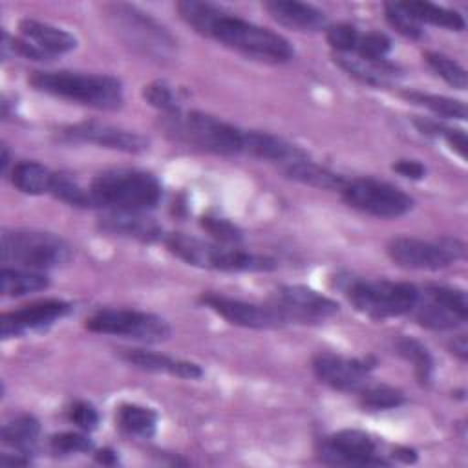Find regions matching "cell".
Instances as JSON below:
<instances>
[{"label":"cell","mask_w":468,"mask_h":468,"mask_svg":"<svg viewBox=\"0 0 468 468\" xmlns=\"http://www.w3.org/2000/svg\"><path fill=\"white\" fill-rule=\"evenodd\" d=\"M176 9L196 33L219 42L252 60L283 64L294 58L292 44L280 33L239 18L210 2L183 0Z\"/></svg>","instance_id":"1"},{"label":"cell","mask_w":468,"mask_h":468,"mask_svg":"<svg viewBox=\"0 0 468 468\" xmlns=\"http://www.w3.org/2000/svg\"><path fill=\"white\" fill-rule=\"evenodd\" d=\"M168 139L216 155H247L249 130L205 112H177L161 117Z\"/></svg>","instance_id":"2"},{"label":"cell","mask_w":468,"mask_h":468,"mask_svg":"<svg viewBox=\"0 0 468 468\" xmlns=\"http://www.w3.org/2000/svg\"><path fill=\"white\" fill-rule=\"evenodd\" d=\"M27 80L37 91L95 110H117L124 101L122 84L112 75L42 69L33 71Z\"/></svg>","instance_id":"3"},{"label":"cell","mask_w":468,"mask_h":468,"mask_svg":"<svg viewBox=\"0 0 468 468\" xmlns=\"http://www.w3.org/2000/svg\"><path fill=\"white\" fill-rule=\"evenodd\" d=\"M93 207L124 212H148L163 196L159 179L137 168H113L101 172L90 185Z\"/></svg>","instance_id":"4"},{"label":"cell","mask_w":468,"mask_h":468,"mask_svg":"<svg viewBox=\"0 0 468 468\" xmlns=\"http://www.w3.org/2000/svg\"><path fill=\"white\" fill-rule=\"evenodd\" d=\"M163 241L176 258L199 269L225 272H267L276 269V261L271 256L249 252L236 245L205 241L183 232L165 234Z\"/></svg>","instance_id":"5"},{"label":"cell","mask_w":468,"mask_h":468,"mask_svg":"<svg viewBox=\"0 0 468 468\" xmlns=\"http://www.w3.org/2000/svg\"><path fill=\"white\" fill-rule=\"evenodd\" d=\"M336 285L358 313L373 320L408 314L415 309L420 296V291L408 282L346 276L338 278Z\"/></svg>","instance_id":"6"},{"label":"cell","mask_w":468,"mask_h":468,"mask_svg":"<svg viewBox=\"0 0 468 468\" xmlns=\"http://www.w3.org/2000/svg\"><path fill=\"white\" fill-rule=\"evenodd\" d=\"M2 261L20 265V269L46 271L66 265L73 252L69 243L46 230L13 229L2 232Z\"/></svg>","instance_id":"7"},{"label":"cell","mask_w":468,"mask_h":468,"mask_svg":"<svg viewBox=\"0 0 468 468\" xmlns=\"http://www.w3.org/2000/svg\"><path fill=\"white\" fill-rule=\"evenodd\" d=\"M84 325L91 333L132 338L143 344H159L172 335L165 318L137 309H101L90 314Z\"/></svg>","instance_id":"8"},{"label":"cell","mask_w":468,"mask_h":468,"mask_svg":"<svg viewBox=\"0 0 468 468\" xmlns=\"http://www.w3.org/2000/svg\"><path fill=\"white\" fill-rule=\"evenodd\" d=\"M108 15L122 38L143 55L157 60L174 55L176 40L172 35L137 7L128 4H113L110 5Z\"/></svg>","instance_id":"9"},{"label":"cell","mask_w":468,"mask_h":468,"mask_svg":"<svg viewBox=\"0 0 468 468\" xmlns=\"http://www.w3.org/2000/svg\"><path fill=\"white\" fill-rule=\"evenodd\" d=\"M340 194L349 207L375 218H400L413 208V199L404 190L373 177L347 179Z\"/></svg>","instance_id":"10"},{"label":"cell","mask_w":468,"mask_h":468,"mask_svg":"<svg viewBox=\"0 0 468 468\" xmlns=\"http://www.w3.org/2000/svg\"><path fill=\"white\" fill-rule=\"evenodd\" d=\"M386 252L389 260L402 269L441 271L464 258V245L452 238L426 241L420 238L400 236L389 239Z\"/></svg>","instance_id":"11"},{"label":"cell","mask_w":468,"mask_h":468,"mask_svg":"<svg viewBox=\"0 0 468 468\" xmlns=\"http://www.w3.org/2000/svg\"><path fill=\"white\" fill-rule=\"evenodd\" d=\"M316 455L331 466H386L391 461L380 452L378 441L360 430H340L316 444Z\"/></svg>","instance_id":"12"},{"label":"cell","mask_w":468,"mask_h":468,"mask_svg":"<svg viewBox=\"0 0 468 468\" xmlns=\"http://www.w3.org/2000/svg\"><path fill=\"white\" fill-rule=\"evenodd\" d=\"M269 303L285 324H320L338 311L336 302L305 285H282Z\"/></svg>","instance_id":"13"},{"label":"cell","mask_w":468,"mask_h":468,"mask_svg":"<svg viewBox=\"0 0 468 468\" xmlns=\"http://www.w3.org/2000/svg\"><path fill=\"white\" fill-rule=\"evenodd\" d=\"M377 367V358L344 356L335 353H318L313 358V371L316 378L336 391H360Z\"/></svg>","instance_id":"14"},{"label":"cell","mask_w":468,"mask_h":468,"mask_svg":"<svg viewBox=\"0 0 468 468\" xmlns=\"http://www.w3.org/2000/svg\"><path fill=\"white\" fill-rule=\"evenodd\" d=\"M58 137L68 143H88L101 148L117 150L124 154H141L148 150V139L133 130L117 128L106 122L84 121L60 128Z\"/></svg>","instance_id":"15"},{"label":"cell","mask_w":468,"mask_h":468,"mask_svg":"<svg viewBox=\"0 0 468 468\" xmlns=\"http://www.w3.org/2000/svg\"><path fill=\"white\" fill-rule=\"evenodd\" d=\"M199 302L232 325L249 329H276L285 325L283 318L274 311L271 303L245 302L219 292H203Z\"/></svg>","instance_id":"16"},{"label":"cell","mask_w":468,"mask_h":468,"mask_svg":"<svg viewBox=\"0 0 468 468\" xmlns=\"http://www.w3.org/2000/svg\"><path fill=\"white\" fill-rule=\"evenodd\" d=\"M71 311V305L58 298L33 302L29 305H22L15 311L4 313L0 316V333L2 338L22 336L27 331H42L60 318H64Z\"/></svg>","instance_id":"17"},{"label":"cell","mask_w":468,"mask_h":468,"mask_svg":"<svg viewBox=\"0 0 468 468\" xmlns=\"http://www.w3.org/2000/svg\"><path fill=\"white\" fill-rule=\"evenodd\" d=\"M99 227L106 234L130 238L141 243H154L165 239L161 225L146 216V212H124V210H106L101 216Z\"/></svg>","instance_id":"18"},{"label":"cell","mask_w":468,"mask_h":468,"mask_svg":"<svg viewBox=\"0 0 468 468\" xmlns=\"http://www.w3.org/2000/svg\"><path fill=\"white\" fill-rule=\"evenodd\" d=\"M263 7L278 24L285 27H291L302 33H316V31L327 29L325 13L311 4L294 2V0H271V2H265Z\"/></svg>","instance_id":"19"},{"label":"cell","mask_w":468,"mask_h":468,"mask_svg":"<svg viewBox=\"0 0 468 468\" xmlns=\"http://www.w3.org/2000/svg\"><path fill=\"white\" fill-rule=\"evenodd\" d=\"M119 355L124 362H128L139 369H144V371L166 373V375L188 378V380H197L203 377V369L199 364L190 362V360L172 358L168 355H161L155 351L133 347V349H121Z\"/></svg>","instance_id":"20"},{"label":"cell","mask_w":468,"mask_h":468,"mask_svg":"<svg viewBox=\"0 0 468 468\" xmlns=\"http://www.w3.org/2000/svg\"><path fill=\"white\" fill-rule=\"evenodd\" d=\"M18 29H20L24 40H27L29 44L38 48L49 58L55 55L69 53L71 49L77 48V38L69 31L51 26V24H46V22L24 18V20H20Z\"/></svg>","instance_id":"21"},{"label":"cell","mask_w":468,"mask_h":468,"mask_svg":"<svg viewBox=\"0 0 468 468\" xmlns=\"http://www.w3.org/2000/svg\"><path fill=\"white\" fill-rule=\"evenodd\" d=\"M280 170L292 181H298L302 185H307V186H314V188H320V190H335V192H340L346 185V177L311 161L309 155L305 157H300V159H294L283 166H280Z\"/></svg>","instance_id":"22"},{"label":"cell","mask_w":468,"mask_h":468,"mask_svg":"<svg viewBox=\"0 0 468 468\" xmlns=\"http://www.w3.org/2000/svg\"><path fill=\"white\" fill-rule=\"evenodd\" d=\"M335 62L353 79L362 84L382 88L388 86L391 79L399 75V68L391 64L388 58L382 62H369L355 55H338L335 53Z\"/></svg>","instance_id":"23"},{"label":"cell","mask_w":468,"mask_h":468,"mask_svg":"<svg viewBox=\"0 0 468 468\" xmlns=\"http://www.w3.org/2000/svg\"><path fill=\"white\" fill-rule=\"evenodd\" d=\"M55 172L37 161H20L11 168V183L16 190L29 196L49 194Z\"/></svg>","instance_id":"24"},{"label":"cell","mask_w":468,"mask_h":468,"mask_svg":"<svg viewBox=\"0 0 468 468\" xmlns=\"http://www.w3.org/2000/svg\"><path fill=\"white\" fill-rule=\"evenodd\" d=\"M2 294L9 298L26 296L29 292L42 291L49 285V278L40 271L20 269V267H4L2 269Z\"/></svg>","instance_id":"25"},{"label":"cell","mask_w":468,"mask_h":468,"mask_svg":"<svg viewBox=\"0 0 468 468\" xmlns=\"http://www.w3.org/2000/svg\"><path fill=\"white\" fill-rule=\"evenodd\" d=\"M413 18H417L420 24L428 22L431 26H439L450 31H463L466 27V22L463 18V15H459L453 9L442 7V5H435L430 2H399Z\"/></svg>","instance_id":"26"},{"label":"cell","mask_w":468,"mask_h":468,"mask_svg":"<svg viewBox=\"0 0 468 468\" xmlns=\"http://www.w3.org/2000/svg\"><path fill=\"white\" fill-rule=\"evenodd\" d=\"M117 426L135 437L148 439L157 430V413L152 408L139 406V404H121L115 413Z\"/></svg>","instance_id":"27"},{"label":"cell","mask_w":468,"mask_h":468,"mask_svg":"<svg viewBox=\"0 0 468 468\" xmlns=\"http://www.w3.org/2000/svg\"><path fill=\"white\" fill-rule=\"evenodd\" d=\"M38 435H40V424L33 415H27V413L11 419L2 428V442L26 455L35 448Z\"/></svg>","instance_id":"28"},{"label":"cell","mask_w":468,"mask_h":468,"mask_svg":"<svg viewBox=\"0 0 468 468\" xmlns=\"http://www.w3.org/2000/svg\"><path fill=\"white\" fill-rule=\"evenodd\" d=\"M402 97L417 106L430 110L439 117L459 119V121L466 119V104L463 101L444 97V95H435V93H422V91H404Z\"/></svg>","instance_id":"29"},{"label":"cell","mask_w":468,"mask_h":468,"mask_svg":"<svg viewBox=\"0 0 468 468\" xmlns=\"http://www.w3.org/2000/svg\"><path fill=\"white\" fill-rule=\"evenodd\" d=\"M397 353L402 358H406L408 362H411L419 384L428 386L431 382L433 358H431L430 351L426 349V346H422L419 340H415L411 336H402L397 340Z\"/></svg>","instance_id":"30"},{"label":"cell","mask_w":468,"mask_h":468,"mask_svg":"<svg viewBox=\"0 0 468 468\" xmlns=\"http://www.w3.org/2000/svg\"><path fill=\"white\" fill-rule=\"evenodd\" d=\"M415 318L420 325L428 327V329H435V331H448V329H455L457 325L464 324L459 316H455L453 313H450L448 309L441 307L439 303L431 302L430 298H422V294L419 296V302L415 305Z\"/></svg>","instance_id":"31"},{"label":"cell","mask_w":468,"mask_h":468,"mask_svg":"<svg viewBox=\"0 0 468 468\" xmlns=\"http://www.w3.org/2000/svg\"><path fill=\"white\" fill-rule=\"evenodd\" d=\"M406 402V397L400 389L388 384L364 386L360 389V406L367 411H386L395 410Z\"/></svg>","instance_id":"32"},{"label":"cell","mask_w":468,"mask_h":468,"mask_svg":"<svg viewBox=\"0 0 468 468\" xmlns=\"http://www.w3.org/2000/svg\"><path fill=\"white\" fill-rule=\"evenodd\" d=\"M49 194L71 207H79V208H90L93 207L90 190L82 188L73 177L66 176V174H58L55 172L53 176V183L49 188Z\"/></svg>","instance_id":"33"},{"label":"cell","mask_w":468,"mask_h":468,"mask_svg":"<svg viewBox=\"0 0 468 468\" xmlns=\"http://www.w3.org/2000/svg\"><path fill=\"white\" fill-rule=\"evenodd\" d=\"M424 60L426 64L450 86L457 88V90H466L468 86V77H466V69L453 58L437 53V51H426L424 53Z\"/></svg>","instance_id":"34"},{"label":"cell","mask_w":468,"mask_h":468,"mask_svg":"<svg viewBox=\"0 0 468 468\" xmlns=\"http://www.w3.org/2000/svg\"><path fill=\"white\" fill-rule=\"evenodd\" d=\"M424 296L439 303L441 307L448 309L450 313L459 316L463 322L468 320V300L463 289L448 287V285H428L424 291Z\"/></svg>","instance_id":"35"},{"label":"cell","mask_w":468,"mask_h":468,"mask_svg":"<svg viewBox=\"0 0 468 468\" xmlns=\"http://www.w3.org/2000/svg\"><path fill=\"white\" fill-rule=\"evenodd\" d=\"M143 97L150 106L159 110L163 115L181 112V101H179L176 90L166 80L157 79V80L148 82L143 88Z\"/></svg>","instance_id":"36"},{"label":"cell","mask_w":468,"mask_h":468,"mask_svg":"<svg viewBox=\"0 0 468 468\" xmlns=\"http://www.w3.org/2000/svg\"><path fill=\"white\" fill-rule=\"evenodd\" d=\"M384 15L388 24L406 38H411V40L422 38L424 35L422 24L417 18H413L399 2L384 4Z\"/></svg>","instance_id":"37"},{"label":"cell","mask_w":468,"mask_h":468,"mask_svg":"<svg viewBox=\"0 0 468 468\" xmlns=\"http://www.w3.org/2000/svg\"><path fill=\"white\" fill-rule=\"evenodd\" d=\"M415 126L419 128L420 133L424 135H431V137H442L448 146L459 154L461 157L466 155V133L463 130L457 128H448L444 124H439L437 121H430V119H415Z\"/></svg>","instance_id":"38"},{"label":"cell","mask_w":468,"mask_h":468,"mask_svg":"<svg viewBox=\"0 0 468 468\" xmlns=\"http://www.w3.org/2000/svg\"><path fill=\"white\" fill-rule=\"evenodd\" d=\"M389 49H391V40L384 33L367 31V33H360V38L353 55L369 62H382L386 60Z\"/></svg>","instance_id":"39"},{"label":"cell","mask_w":468,"mask_h":468,"mask_svg":"<svg viewBox=\"0 0 468 468\" xmlns=\"http://www.w3.org/2000/svg\"><path fill=\"white\" fill-rule=\"evenodd\" d=\"M201 229L208 232L214 241L223 243V245H238L243 239V232L239 227H236L232 221L225 218H216V216H203L201 218Z\"/></svg>","instance_id":"40"},{"label":"cell","mask_w":468,"mask_h":468,"mask_svg":"<svg viewBox=\"0 0 468 468\" xmlns=\"http://www.w3.org/2000/svg\"><path fill=\"white\" fill-rule=\"evenodd\" d=\"M49 448L57 455L88 453L93 450V442L86 433L80 431H62L49 439Z\"/></svg>","instance_id":"41"},{"label":"cell","mask_w":468,"mask_h":468,"mask_svg":"<svg viewBox=\"0 0 468 468\" xmlns=\"http://www.w3.org/2000/svg\"><path fill=\"white\" fill-rule=\"evenodd\" d=\"M325 38L338 55H353L360 38V31L349 24H335L325 29Z\"/></svg>","instance_id":"42"},{"label":"cell","mask_w":468,"mask_h":468,"mask_svg":"<svg viewBox=\"0 0 468 468\" xmlns=\"http://www.w3.org/2000/svg\"><path fill=\"white\" fill-rule=\"evenodd\" d=\"M68 419H69V422H73L82 431H93L99 424L97 410L86 400L73 402L68 408Z\"/></svg>","instance_id":"43"},{"label":"cell","mask_w":468,"mask_h":468,"mask_svg":"<svg viewBox=\"0 0 468 468\" xmlns=\"http://www.w3.org/2000/svg\"><path fill=\"white\" fill-rule=\"evenodd\" d=\"M391 168H393L399 176L408 177V179H413V181L422 179V177L426 176V166H424L420 161H417V159H399V161L393 163Z\"/></svg>","instance_id":"44"},{"label":"cell","mask_w":468,"mask_h":468,"mask_svg":"<svg viewBox=\"0 0 468 468\" xmlns=\"http://www.w3.org/2000/svg\"><path fill=\"white\" fill-rule=\"evenodd\" d=\"M450 351L457 356V358H461L463 362L466 360V356H468V342H466V336L464 335H457V336H453V340L450 342Z\"/></svg>","instance_id":"45"},{"label":"cell","mask_w":468,"mask_h":468,"mask_svg":"<svg viewBox=\"0 0 468 468\" xmlns=\"http://www.w3.org/2000/svg\"><path fill=\"white\" fill-rule=\"evenodd\" d=\"M95 461L101 463V464H106V466H112V464H117L119 457H117V452L110 450V448H104L101 452L95 453Z\"/></svg>","instance_id":"46"},{"label":"cell","mask_w":468,"mask_h":468,"mask_svg":"<svg viewBox=\"0 0 468 468\" xmlns=\"http://www.w3.org/2000/svg\"><path fill=\"white\" fill-rule=\"evenodd\" d=\"M7 163H9V152L7 146H2V172H7Z\"/></svg>","instance_id":"47"}]
</instances>
